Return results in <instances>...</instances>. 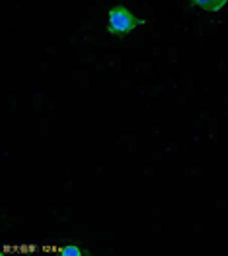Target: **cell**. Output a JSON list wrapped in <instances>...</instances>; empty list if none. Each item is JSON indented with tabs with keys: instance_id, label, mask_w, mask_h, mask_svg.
<instances>
[{
	"instance_id": "obj_1",
	"label": "cell",
	"mask_w": 228,
	"mask_h": 256,
	"mask_svg": "<svg viewBox=\"0 0 228 256\" xmlns=\"http://www.w3.org/2000/svg\"><path fill=\"white\" fill-rule=\"evenodd\" d=\"M145 24L143 18H139L137 14H133L127 6H113L107 12V20H105V30L111 38H119L123 40L127 36H131L135 30H139Z\"/></svg>"
},
{
	"instance_id": "obj_2",
	"label": "cell",
	"mask_w": 228,
	"mask_h": 256,
	"mask_svg": "<svg viewBox=\"0 0 228 256\" xmlns=\"http://www.w3.org/2000/svg\"><path fill=\"white\" fill-rule=\"evenodd\" d=\"M193 8H199L203 12H209V14H217L221 12L225 6L228 4V0H187Z\"/></svg>"
},
{
	"instance_id": "obj_3",
	"label": "cell",
	"mask_w": 228,
	"mask_h": 256,
	"mask_svg": "<svg viewBox=\"0 0 228 256\" xmlns=\"http://www.w3.org/2000/svg\"><path fill=\"white\" fill-rule=\"evenodd\" d=\"M61 254L62 256H80V254H84V250L80 248V246H62L61 248Z\"/></svg>"
}]
</instances>
